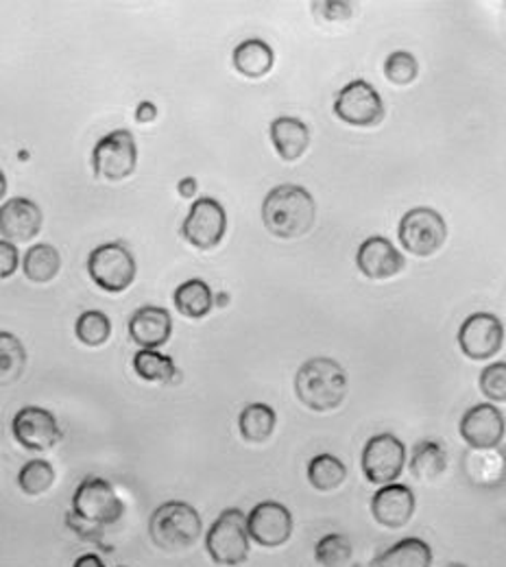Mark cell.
<instances>
[{
    "label": "cell",
    "mask_w": 506,
    "mask_h": 567,
    "mask_svg": "<svg viewBox=\"0 0 506 567\" xmlns=\"http://www.w3.org/2000/svg\"><path fill=\"white\" fill-rule=\"evenodd\" d=\"M155 116H157V107H155L153 103L143 101V103L138 105V110H136V121H138V123H151V121H155Z\"/></svg>",
    "instance_id": "obj_38"
},
{
    "label": "cell",
    "mask_w": 506,
    "mask_h": 567,
    "mask_svg": "<svg viewBox=\"0 0 506 567\" xmlns=\"http://www.w3.org/2000/svg\"><path fill=\"white\" fill-rule=\"evenodd\" d=\"M247 533L262 548H280L292 535V515L280 502H260L247 515Z\"/></svg>",
    "instance_id": "obj_14"
},
{
    "label": "cell",
    "mask_w": 506,
    "mask_h": 567,
    "mask_svg": "<svg viewBox=\"0 0 506 567\" xmlns=\"http://www.w3.org/2000/svg\"><path fill=\"white\" fill-rule=\"evenodd\" d=\"M433 548L420 537H406L378 555L371 567H431Z\"/></svg>",
    "instance_id": "obj_23"
},
{
    "label": "cell",
    "mask_w": 506,
    "mask_h": 567,
    "mask_svg": "<svg viewBox=\"0 0 506 567\" xmlns=\"http://www.w3.org/2000/svg\"><path fill=\"white\" fill-rule=\"evenodd\" d=\"M62 269V256L53 245H33L22 260V271L33 284H49Z\"/></svg>",
    "instance_id": "obj_25"
},
{
    "label": "cell",
    "mask_w": 506,
    "mask_h": 567,
    "mask_svg": "<svg viewBox=\"0 0 506 567\" xmlns=\"http://www.w3.org/2000/svg\"><path fill=\"white\" fill-rule=\"evenodd\" d=\"M73 513L94 526H112L123 517V499L101 476H87L79 483L73 496Z\"/></svg>",
    "instance_id": "obj_7"
},
{
    "label": "cell",
    "mask_w": 506,
    "mask_h": 567,
    "mask_svg": "<svg viewBox=\"0 0 506 567\" xmlns=\"http://www.w3.org/2000/svg\"><path fill=\"white\" fill-rule=\"evenodd\" d=\"M247 515L240 508H225L206 533V550L217 566H240L249 559Z\"/></svg>",
    "instance_id": "obj_4"
},
{
    "label": "cell",
    "mask_w": 506,
    "mask_h": 567,
    "mask_svg": "<svg viewBox=\"0 0 506 567\" xmlns=\"http://www.w3.org/2000/svg\"><path fill=\"white\" fill-rule=\"evenodd\" d=\"M202 533V515L188 502H164L153 511L148 519L151 542L164 553H184L193 548L199 542Z\"/></svg>",
    "instance_id": "obj_3"
},
{
    "label": "cell",
    "mask_w": 506,
    "mask_h": 567,
    "mask_svg": "<svg viewBox=\"0 0 506 567\" xmlns=\"http://www.w3.org/2000/svg\"><path fill=\"white\" fill-rule=\"evenodd\" d=\"M134 371L145 382L166 384L177 375V367L171 355L159 354L155 350H141L134 355Z\"/></svg>",
    "instance_id": "obj_31"
},
{
    "label": "cell",
    "mask_w": 506,
    "mask_h": 567,
    "mask_svg": "<svg viewBox=\"0 0 506 567\" xmlns=\"http://www.w3.org/2000/svg\"><path fill=\"white\" fill-rule=\"evenodd\" d=\"M231 62H234V69L240 72L242 76L262 79L273 69L276 55H273V49L267 42L245 40L234 49Z\"/></svg>",
    "instance_id": "obj_22"
},
{
    "label": "cell",
    "mask_w": 506,
    "mask_h": 567,
    "mask_svg": "<svg viewBox=\"0 0 506 567\" xmlns=\"http://www.w3.org/2000/svg\"><path fill=\"white\" fill-rule=\"evenodd\" d=\"M505 326L496 315L476 312L458 330V348L472 360H489L503 350Z\"/></svg>",
    "instance_id": "obj_12"
},
{
    "label": "cell",
    "mask_w": 506,
    "mask_h": 567,
    "mask_svg": "<svg viewBox=\"0 0 506 567\" xmlns=\"http://www.w3.org/2000/svg\"><path fill=\"white\" fill-rule=\"evenodd\" d=\"M445 567H467V566H465V564H450V566H445Z\"/></svg>",
    "instance_id": "obj_43"
},
{
    "label": "cell",
    "mask_w": 506,
    "mask_h": 567,
    "mask_svg": "<svg viewBox=\"0 0 506 567\" xmlns=\"http://www.w3.org/2000/svg\"><path fill=\"white\" fill-rule=\"evenodd\" d=\"M314 220L317 202L301 186L282 184L265 197L262 223L276 238H301L314 227Z\"/></svg>",
    "instance_id": "obj_2"
},
{
    "label": "cell",
    "mask_w": 506,
    "mask_h": 567,
    "mask_svg": "<svg viewBox=\"0 0 506 567\" xmlns=\"http://www.w3.org/2000/svg\"><path fill=\"white\" fill-rule=\"evenodd\" d=\"M94 175L105 182H123L136 173L138 146L132 132L116 130L96 142L92 151Z\"/></svg>",
    "instance_id": "obj_6"
},
{
    "label": "cell",
    "mask_w": 506,
    "mask_h": 567,
    "mask_svg": "<svg viewBox=\"0 0 506 567\" xmlns=\"http://www.w3.org/2000/svg\"><path fill=\"white\" fill-rule=\"evenodd\" d=\"M357 265L369 280H389L404 271L406 260L389 238L371 236L359 247Z\"/></svg>",
    "instance_id": "obj_17"
},
{
    "label": "cell",
    "mask_w": 506,
    "mask_h": 567,
    "mask_svg": "<svg viewBox=\"0 0 506 567\" xmlns=\"http://www.w3.org/2000/svg\"><path fill=\"white\" fill-rule=\"evenodd\" d=\"M173 301L177 312L188 319H204L215 308L213 288L204 280H188L179 284L173 295Z\"/></svg>",
    "instance_id": "obj_24"
},
{
    "label": "cell",
    "mask_w": 506,
    "mask_h": 567,
    "mask_svg": "<svg viewBox=\"0 0 506 567\" xmlns=\"http://www.w3.org/2000/svg\"><path fill=\"white\" fill-rule=\"evenodd\" d=\"M42 210L35 202L13 197L0 206V236L11 245L29 243L42 229Z\"/></svg>",
    "instance_id": "obj_16"
},
{
    "label": "cell",
    "mask_w": 506,
    "mask_h": 567,
    "mask_svg": "<svg viewBox=\"0 0 506 567\" xmlns=\"http://www.w3.org/2000/svg\"><path fill=\"white\" fill-rule=\"evenodd\" d=\"M173 334V319L166 308L143 306L130 319V337L143 350H157L168 343Z\"/></svg>",
    "instance_id": "obj_19"
},
{
    "label": "cell",
    "mask_w": 506,
    "mask_h": 567,
    "mask_svg": "<svg viewBox=\"0 0 506 567\" xmlns=\"http://www.w3.org/2000/svg\"><path fill=\"white\" fill-rule=\"evenodd\" d=\"M314 11H319L326 20H348L354 16V7L350 2H319L314 4Z\"/></svg>",
    "instance_id": "obj_37"
},
{
    "label": "cell",
    "mask_w": 506,
    "mask_h": 567,
    "mask_svg": "<svg viewBox=\"0 0 506 567\" xmlns=\"http://www.w3.org/2000/svg\"><path fill=\"white\" fill-rule=\"evenodd\" d=\"M20 265V251L16 249V245L0 240V280L11 278L18 271Z\"/></svg>",
    "instance_id": "obj_36"
},
{
    "label": "cell",
    "mask_w": 506,
    "mask_h": 567,
    "mask_svg": "<svg viewBox=\"0 0 506 567\" xmlns=\"http://www.w3.org/2000/svg\"><path fill=\"white\" fill-rule=\"evenodd\" d=\"M276 424H278L276 411L269 404H260V402L245 406L238 417L240 436L254 445L269 441L276 430Z\"/></svg>",
    "instance_id": "obj_26"
},
{
    "label": "cell",
    "mask_w": 506,
    "mask_h": 567,
    "mask_svg": "<svg viewBox=\"0 0 506 567\" xmlns=\"http://www.w3.org/2000/svg\"><path fill=\"white\" fill-rule=\"evenodd\" d=\"M118 567H127V566H118Z\"/></svg>",
    "instance_id": "obj_44"
},
{
    "label": "cell",
    "mask_w": 506,
    "mask_h": 567,
    "mask_svg": "<svg viewBox=\"0 0 506 567\" xmlns=\"http://www.w3.org/2000/svg\"><path fill=\"white\" fill-rule=\"evenodd\" d=\"M13 439L31 452H49L62 441V427L55 415L40 406H24L13 415Z\"/></svg>",
    "instance_id": "obj_13"
},
{
    "label": "cell",
    "mask_w": 506,
    "mask_h": 567,
    "mask_svg": "<svg viewBox=\"0 0 506 567\" xmlns=\"http://www.w3.org/2000/svg\"><path fill=\"white\" fill-rule=\"evenodd\" d=\"M271 142L278 151V155L285 162H295L299 159L308 144H310V130L306 123H301L299 118L292 116H280L271 123Z\"/></svg>",
    "instance_id": "obj_21"
},
{
    "label": "cell",
    "mask_w": 506,
    "mask_h": 567,
    "mask_svg": "<svg viewBox=\"0 0 506 567\" xmlns=\"http://www.w3.org/2000/svg\"><path fill=\"white\" fill-rule=\"evenodd\" d=\"M334 114L352 127H378L384 121L386 110L378 90L369 81L357 79L339 92Z\"/></svg>",
    "instance_id": "obj_10"
},
{
    "label": "cell",
    "mask_w": 506,
    "mask_h": 567,
    "mask_svg": "<svg viewBox=\"0 0 506 567\" xmlns=\"http://www.w3.org/2000/svg\"><path fill=\"white\" fill-rule=\"evenodd\" d=\"M348 478V467L332 454H319L308 463V481L317 492H334Z\"/></svg>",
    "instance_id": "obj_28"
},
{
    "label": "cell",
    "mask_w": 506,
    "mask_h": 567,
    "mask_svg": "<svg viewBox=\"0 0 506 567\" xmlns=\"http://www.w3.org/2000/svg\"><path fill=\"white\" fill-rule=\"evenodd\" d=\"M384 74L395 85H411L420 74V64L411 53L395 51L384 62Z\"/></svg>",
    "instance_id": "obj_34"
},
{
    "label": "cell",
    "mask_w": 506,
    "mask_h": 567,
    "mask_svg": "<svg viewBox=\"0 0 506 567\" xmlns=\"http://www.w3.org/2000/svg\"><path fill=\"white\" fill-rule=\"evenodd\" d=\"M415 513V494L406 485H384L371 499V515L384 528H404Z\"/></svg>",
    "instance_id": "obj_18"
},
{
    "label": "cell",
    "mask_w": 506,
    "mask_h": 567,
    "mask_svg": "<svg viewBox=\"0 0 506 567\" xmlns=\"http://www.w3.org/2000/svg\"><path fill=\"white\" fill-rule=\"evenodd\" d=\"M76 339L87 348H101L112 337V321L101 310H85L74 323Z\"/></svg>",
    "instance_id": "obj_32"
},
{
    "label": "cell",
    "mask_w": 506,
    "mask_h": 567,
    "mask_svg": "<svg viewBox=\"0 0 506 567\" xmlns=\"http://www.w3.org/2000/svg\"><path fill=\"white\" fill-rule=\"evenodd\" d=\"M397 236L409 254L417 258H431L443 247L447 238V225L433 208H415L402 216Z\"/></svg>",
    "instance_id": "obj_8"
},
{
    "label": "cell",
    "mask_w": 506,
    "mask_h": 567,
    "mask_svg": "<svg viewBox=\"0 0 506 567\" xmlns=\"http://www.w3.org/2000/svg\"><path fill=\"white\" fill-rule=\"evenodd\" d=\"M458 430L474 450L500 447L506 434L505 415L494 404H476L463 415Z\"/></svg>",
    "instance_id": "obj_15"
},
{
    "label": "cell",
    "mask_w": 506,
    "mask_h": 567,
    "mask_svg": "<svg viewBox=\"0 0 506 567\" xmlns=\"http://www.w3.org/2000/svg\"><path fill=\"white\" fill-rule=\"evenodd\" d=\"M73 567H105V564H103V559H101L99 555L87 553V555H81V557L74 561Z\"/></svg>",
    "instance_id": "obj_40"
},
{
    "label": "cell",
    "mask_w": 506,
    "mask_h": 567,
    "mask_svg": "<svg viewBox=\"0 0 506 567\" xmlns=\"http://www.w3.org/2000/svg\"><path fill=\"white\" fill-rule=\"evenodd\" d=\"M295 395L306 409L330 413L339 409L348 395V373L332 358H310L295 375Z\"/></svg>",
    "instance_id": "obj_1"
},
{
    "label": "cell",
    "mask_w": 506,
    "mask_h": 567,
    "mask_svg": "<svg viewBox=\"0 0 506 567\" xmlns=\"http://www.w3.org/2000/svg\"><path fill=\"white\" fill-rule=\"evenodd\" d=\"M27 369V350L22 341L0 330V386L16 384Z\"/></svg>",
    "instance_id": "obj_29"
},
{
    "label": "cell",
    "mask_w": 506,
    "mask_h": 567,
    "mask_svg": "<svg viewBox=\"0 0 506 567\" xmlns=\"http://www.w3.org/2000/svg\"><path fill=\"white\" fill-rule=\"evenodd\" d=\"M53 485H55V470L49 461H42V458L29 461L27 465H22V470L18 474V487L27 496H42Z\"/></svg>",
    "instance_id": "obj_33"
},
{
    "label": "cell",
    "mask_w": 506,
    "mask_h": 567,
    "mask_svg": "<svg viewBox=\"0 0 506 567\" xmlns=\"http://www.w3.org/2000/svg\"><path fill=\"white\" fill-rule=\"evenodd\" d=\"M354 557V544L343 533H330L314 546V561L321 567H348Z\"/></svg>",
    "instance_id": "obj_30"
},
{
    "label": "cell",
    "mask_w": 506,
    "mask_h": 567,
    "mask_svg": "<svg viewBox=\"0 0 506 567\" xmlns=\"http://www.w3.org/2000/svg\"><path fill=\"white\" fill-rule=\"evenodd\" d=\"M4 195H7V177H4V173L0 171V202L4 199Z\"/></svg>",
    "instance_id": "obj_41"
},
{
    "label": "cell",
    "mask_w": 506,
    "mask_h": 567,
    "mask_svg": "<svg viewBox=\"0 0 506 567\" xmlns=\"http://www.w3.org/2000/svg\"><path fill=\"white\" fill-rule=\"evenodd\" d=\"M465 472L474 485L498 487L506 478V454L500 447H469L465 454Z\"/></svg>",
    "instance_id": "obj_20"
},
{
    "label": "cell",
    "mask_w": 506,
    "mask_h": 567,
    "mask_svg": "<svg viewBox=\"0 0 506 567\" xmlns=\"http://www.w3.org/2000/svg\"><path fill=\"white\" fill-rule=\"evenodd\" d=\"M177 190L184 199H193L197 195V179L195 177H184L179 184H177Z\"/></svg>",
    "instance_id": "obj_39"
},
{
    "label": "cell",
    "mask_w": 506,
    "mask_h": 567,
    "mask_svg": "<svg viewBox=\"0 0 506 567\" xmlns=\"http://www.w3.org/2000/svg\"><path fill=\"white\" fill-rule=\"evenodd\" d=\"M481 391L492 402H506V362H494L481 373Z\"/></svg>",
    "instance_id": "obj_35"
},
{
    "label": "cell",
    "mask_w": 506,
    "mask_h": 567,
    "mask_svg": "<svg viewBox=\"0 0 506 567\" xmlns=\"http://www.w3.org/2000/svg\"><path fill=\"white\" fill-rule=\"evenodd\" d=\"M87 274L105 292H123L136 280L138 265L125 245L107 243L90 254Z\"/></svg>",
    "instance_id": "obj_5"
},
{
    "label": "cell",
    "mask_w": 506,
    "mask_h": 567,
    "mask_svg": "<svg viewBox=\"0 0 506 567\" xmlns=\"http://www.w3.org/2000/svg\"><path fill=\"white\" fill-rule=\"evenodd\" d=\"M406 465V447L395 434H375L364 443L362 472L371 485H393Z\"/></svg>",
    "instance_id": "obj_9"
},
{
    "label": "cell",
    "mask_w": 506,
    "mask_h": 567,
    "mask_svg": "<svg viewBox=\"0 0 506 567\" xmlns=\"http://www.w3.org/2000/svg\"><path fill=\"white\" fill-rule=\"evenodd\" d=\"M411 474L417 481L424 483H434L443 476V472L447 470V454L445 447L436 441H422L415 445L413 450V458L409 463Z\"/></svg>",
    "instance_id": "obj_27"
},
{
    "label": "cell",
    "mask_w": 506,
    "mask_h": 567,
    "mask_svg": "<svg viewBox=\"0 0 506 567\" xmlns=\"http://www.w3.org/2000/svg\"><path fill=\"white\" fill-rule=\"evenodd\" d=\"M227 299H229V297H227V295H225V292H220V295H218V297H217L218 306H220V308H223V306H225V303H227Z\"/></svg>",
    "instance_id": "obj_42"
},
{
    "label": "cell",
    "mask_w": 506,
    "mask_h": 567,
    "mask_svg": "<svg viewBox=\"0 0 506 567\" xmlns=\"http://www.w3.org/2000/svg\"><path fill=\"white\" fill-rule=\"evenodd\" d=\"M227 231L225 208L213 197H202L193 204L182 225V236L197 249L210 251L220 245Z\"/></svg>",
    "instance_id": "obj_11"
}]
</instances>
